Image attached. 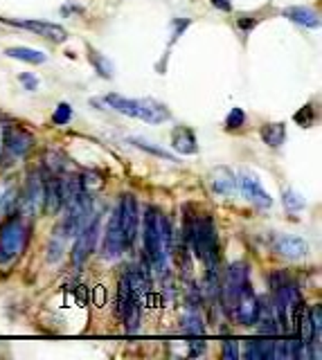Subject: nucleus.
Returning <instances> with one entry per match:
<instances>
[{"label": "nucleus", "instance_id": "f257e3e1", "mask_svg": "<svg viewBox=\"0 0 322 360\" xmlns=\"http://www.w3.org/2000/svg\"><path fill=\"white\" fill-rule=\"evenodd\" d=\"M185 237L194 248L196 257L203 261L208 270V279L212 286H217L219 279V266H221V246L214 219L206 212H189L185 216Z\"/></svg>", "mask_w": 322, "mask_h": 360}, {"label": "nucleus", "instance_id": "a878e982", "mask_svg": "<svg viewBox=\"0 0 322 360\" xmlns=\"http://www.w3.org/2000/svg\"><path fill=\"white\" fill-rule=\"evenodd\" d=\"M182 331L189 333V335H203V333H206V326H203L201 315L194 313V311L182 315Z\"/></svg>", "mask_w": 322, "mask_h": 360}, {"label": "nucleus", "instance_id": "2f4dec72", "mask_svg": "<svg viewBox=\"0 0 322 360\" xmlns=\"http://www.w3.org/2000/svg\"><path fill=\"white\" fill-rule=\"evenodd\" d=\"M212 5L221 9V12H232V3L230 0H212Z\"/></svg>", "mask_w": 322, "mask_h": 360}, {"label": "nucleus", "instance_id": "412c9836", "mask_svg": "<svg viewBox=\"0 0 322 360\" xmlns=\"http://www.w3.org/2000/svg\"><path fill=\"white\" fill-rule=\"evenodd\" d=\"M262 140H264V144L271 146V149H277V146H282L286 140V126L282 122L264 124L262 126Z\"/></svg>", "mask_w": 322, "mask_h": 360}, {"label": "nucleus", "instance_id": "c85d7f7f", "mask_svg": "<svg viewBox=\"0 0 322 360\" xmlns=\"http://www.w3.org/2000/svg\"><path fill=\"white\" fill-rule=\"evenodd\" d=\"M72 120V109H70V104H59L57 106V111H55V115H52V122H55L57 126H66L68 122Z\"/></svg>", "mask_w": 322, "mask_h": 360}, {"label": "nucleus", "instance_id": "aec40b11", "mask_svg": "<svg viewBox=\"0 0 322 360\" xmlns=\"http://www.w3.org/2000/svg\"><path fill=\"white\" fill-rule=\"evenodd\" d=\"M282 16H286L288 20H293V23L302 25V27H318L320 25V14L311 7H300V5L284 7Z\"/></svg>", "mask_w": 322, "mask_h": 360}, {"label": "nucleus", "instance_id": "9b49d317", "mask_svg": "<svg viewBox=\"0 0 322 360\" xmlns=\"http://www.w3.org/2000/svg\"><path fill=\"white\" fill-rule=\"evenodd\" d=\"M257 313H260V300H257V295H255V291H253V286H250V284H246L243 289H241V293L237 295V300H234V306H232L230 315H232L239 324L250 326V324H255V320H257Z\"/></svg>", "mask_w": 322, "mask_h": 360}, {"label": "nucleus", "instance_id": "cd10ccee", "mask_svg": "<svg viewBox=\"0 0 322 360\" xmlns=\"http://www.w3.org/2000/svg\"><path fill=\"white\" fill-rule=\"evenodd\" d=\"M243 122H246V113H243V109H239V106H234V109L228 113V118H225V126H228L230 131L241 129Z\"/></svg>", "mask_w": 322, "mask_h": 360}, {"label": "nucleus", "instance_id": "dca6fc26", "mask_svg": "<svg viewBox=\"0 0 322 360\" xmlns=\"http://www.w3.org/2000/svg\"><path fill=\"white\" fill-rule=\"evenodd\" d=\"M171 146H174V151L180 155H196L199 153L196 135L189 126H176V129L171 131Z\"/></svg>", "mask_w": 322, "mask_h": 360}, {"label": "nucleus", "instance_id": "423d86ee", "mask_svg": "<svg viewBox=\"0 0 322 360\" xmlns=\"http://www.w3.org/2000/svg\"><path fill=\"white\" fill-rule=\"evenodd\" d=\"M142 300L137 298L135 291L128 284L126 275L120 277V289H117V313H120L122 322L128 333H135L140 326V313H142Z\"/></svg>", "mask_w": 322, "mask_h": 360}, {"label": "nucleus", "instance_id": "4be33fe9", "mask_svg": "<svg viewBox=\"0 0 322 360\" xmlns=\"http://www.w3.org/2000/svg\"><path fill=\"white\" fill-rule=\"evenodd\" d=\"M5 55L9 59H18V61L32 63V66H39V63H46L48 61V57L43 55L41 50H34V48H7Z\"/></svg>", "mask_w": 322, "mask_h": 360}, {"label": "nucleus", "instance_id": "0eeeda50", "mask_svg": "<svg viewBox=\"0 0 322 360\" xmlns=\"http://www.w3.org/2000/svg\"><path fill=\"white\" fill-rule=\"evenodd\" d=\"M46 207V187H43V174L41 172H29L25 187L20 189L18 196V209L20 214H25L27 219L36 216L39 212Z\"/></svg>", "mask_w": 322, "mask_h": 360}, {"label": "nucleus", "instance_id": "39448f33", "mask_svg": "<svg viewBox=\"0 0 322 360\" xmlns=\"http://www.w3.org/2000/svg\"><path fill=\"white\" fill-rule=\"evenodd\" d=\"M106 104H109L113 111L128 115V118L142 120L147 124H163L171 118L167 106L152 99V97L128 99V97H124V95L111 92V95H106Z\"/></svg>", "mask_w": 322, "mask_h": 360}, {"label": "nucleus", "instance_id": "b1692460", "mask_svg": "<svg viewBox=\"0 0 322 360\" xmlns=\"http://www.w3.org/2000/svg\"><path fill=\"white\" fill-rule=\"evenodd\" d=\"M88 59H90L93 66H95V70L100 72V77H104V79H111V77L115 75V68H113L111 59H106L104 55H100L98 50L88 48Z\"/></svg>", "mask_w": 322, "mask_h": 360}, {"label": "nucleus", "instance_id": "7ed1b4c3", "mask_svg": "<svg viewBox=\"0 0 322 360\" xmlns=\"http://www.w3.org/2000/svg\"><path fill=\"white\" fill-rule=\"evenodd\" d=\"M273 289H275V315L280 322L282 331L297 333V322L300 315L304 311L302 295H300L297 284L291 282L286 275H275L273 277Z\"/></svg>", "mask_w": 322, "mask_h": 360}, {"label": "nucleus", "instance_id": "393cba45", "mask_svg": "<svg viewBox=\"0 0 322 360\" xmlns=\"http://www.w3.org/2000/svg\"><path fill=\"white\" fill-rule=\"evenodd\" d=\"M128 142L135 144L137 149H142V151H149V153H154V155H158V158H165V160H169V162H176V158H174V155L167 153L165 149H160V146H156L154 142L142 140V137H128Z\"/></svg>", "mask_w": 322, "mask_h": 360}, {"label": "nucleus", "instance_id": "ddd939ff", "mask_svg": "<svg viewBox=\"0 0 322 360\" xmlns=\"http://www.w3.org/2000/svg\"><path fill=\"white\" fill-rule=\"evenodd\" d=\"M34 144V137L23 126H14V129H5V151L14 158H25L27 151Z\"/></svg>", "mask_w": 322, "mask_h": 360}, {"label": "nucleus", "instance_id": "bb28decb", "mask_svg": "<svg viewBox=\"0 0 322 360\" xmlns=\"http://www.w3.org/2000/svg\"><path fill=\"white\" fill-rule=\"evenodd\" d=\"M282 203L288 212H300V209H304L307 200L302 198V194H297L295 189H286L282 194Z\"/></svg>", "mask_w": 322, "mask_h": 360}, {"label": "nucleus", "instance_id": "4468645a", "mask_svg": "<svg viewBox=\"0 0 322 360\" xmlns=\"http://www.w3.org/2000/svg\"><path fill=\"white\" fill-rule=\"evenodd\" d=\"M239 187H241V194L250 200V203H255L257 207H271L273 205V198L268 196V192L262 187V183H260V178H257L255 174H241V178H239Z\"/></svg>", "mask_w": 322, "mask_h": 360}, {"label": "nucleus", "instance_id": "c756f323", "mask_svg": "<svg viewBox=\"0 0 322 360\" xmlns=\"http://www.w3.org/2000/svg\"><path fill=\"white\" fill-rule=\"evenodd\" d=\"M237 356H239V347H237V342H234V340H228V342L223 345V358L237 360Z\"/></svg>", "mask_w": 322, "mask_h": 360}, {"label": "nucleus", "instance_id": "72a5a7b5", "mask_svg": "<svg viewBox=\"0 0 322 360\" xmlns=\"http://www.w3.org/2000/svg\"><path fill=\"white\" fill-rule=\"evenodd\" d=\"M95 291H98V304L102 306L104 304V286H98Z\"/></svg>", "mask_w": 322, "mask_h": 360}, {"label": "nucleus", "instance_id": "f03ea898", "mask_svg": "<svg viewBox=\"0 0 322 360\" xmlns=\"http://www.w3.org/2000/svg\"><path fill=\"white\" fill-rule=\"evenodd\" d=\"M145 252L152 268L163 275L169 263L171 252V228L160 207H147L145 214Z\"/></svg>", "mask_w": 322, "mask_h": 360}, {"label": "nucleus", "instance_id": "2eb2a0df", "mask_svg": "<svg viewBox=\"0 0 322 360\" xmlns=\"http://www.w3.org/2000/svg\"><path fill=\"white\" fill-rule=\"evenodd\" d=\"M104 257L106 259H117L122 257V252L126 250V241L122 237V230H120V223H117L115 214H111L109 219V226H106V235H104Z\"/></svg>", "mask_w": 322, "mask_h": 360}, {"label": "nucleus", "instance_id": "6e6552de", "mask_svg": "<svg viewBox=\"0 0 322 360\" xmlns=\"http://www.w3.org/2000/svg\"><path fill=\"white\" fill-rule=\"evenodd\" d=\"M113 214L117 219V223H120L126 248H131L133 241H135V235H137V203H135V198L131 194H122L120 203H117V207L113 209Z\"/></svg>", "mask_w": 322, "mask_h": 360}, {"label": "nucleus", "instance_id": "5701e85b", "mask_svg": "<svg viewBox=\"0 0 322 360\" xmlns=\"http://www.w3.org/2000/svg\"><path fill=\"white\" fill-rule=\"evenodd\" d=\"M248 360H271L275 358V342H248L246 347Z\"/></svg>", "mask_w": 322, "mask_h": 360}, {"label": "nucleus", "instance_id": "6ab92c4d", "mask_svg": "<svg viewBox=\"0 0 322 360\" xmlns=\"http://www.w3.org/2000/svg\"><path fill=\"white\" fill-rule=\"evenodd\" d=\"M20 187L16 178H0V216H7L18 207Z\"/></svg>", "mask_w": 322, "mask_h": 360}, {"label": "nucleus", "instance_id": "f3484780", "mask_svg": "<svg viewBox=\"0 0 322 360\" xmlns=\"http://www.w3.org/2000/svg\"><path fill=\"white\" fill-rule=\"evenodd\" d=\"M210 187L217 196L228 198V196H232L234 192H237V176H234L230 169L219 167L210 174Z\"/></svg>", "mask_w": 322, "mask_h": 360}, {"label": "nucleus", "instance_id": "1a4fd4ad", "mask_svg": "<svg viewBox=\"0 0 322 360\" xmlns=\"http://www.w3.org/2000/svg\"><path fill=\"white\" fill-rule=\"evenodd\" d=\"M246 284H250L248 263L234 261L232 266L225 270V282H223V302H225V309L228 311H232L234 300H237V295L241 293V289Z\"/></svg>", "mask_w": 322, "mask_h": 360}, {"label": "nucleus", "instance_id": "9d476101", "mask_svg": "<svg viewBox=\"0 0 322 360\" xmlns=\"http://www.w3.org/2000/svg\"><path fill=\"white\" fill-rule=\"evenodd\" d=\"M98 230H100V223L98 219L90 216L86 223L79 228V232L74 235V248H72V263L74 266H81V263L90 257V252L95 248V241H98Z\"/></svg>", "mask_w": 322, "mask_h": 360}, {"label": "nucleus", "instance_id": "7c9ffc66", "mask_svg": "<svg viewBox=\"0 0 322 360\" xmlns=\"http://www.w3.org/2000/svg\"><path fill=\"white\" fill-rule=\"evenodd\" d=\"M20 83H25L27 90H36V86H39V81L32 75H20Z\"/></svg>", "mask_w": 322, "mask_h": 360}, {"label": "nucleus", "instance_id": "a211bd4d", "mask_svg": "<svg viewBox=\"0 0 322 360\" xmlns=\"http://www.w3.org/2000/svg\"><path fill=\"white\" fill-rule=\"evenodd\" d=\"M275 250L280 252L282 257L286 259H302L309 255V243L300 237H293V235H284L275 241Z\"/></svg>", "mask_w": 322, "mask_h": 360}, {"label": "nucleus", "instance_id": "20e7f679", "mask_svg": "<svg viewBox=\"0 0 322 360\" xmlns=\"http://www.w3.org/2000/svg\"><path fill=\"white\" fill-rule=\"evenodd\" d=\"M29 219L25 214H7V219L0 223V266H9L16 261L29 241Z\"/></svg>", "mask_w": 322, "mask_h": 360}, {"label": "nucleus", "instance_id": "f8f14e48", "mask_svg": "<svg viewBox=\"0 0 322 360\" xmlns=\"http://www.w3.org/2000/svg\"><path fill=\"white\" fill-rule=\"evenodd\" d=\"M0 20H5V23H9V25H16L20 29L34 32V34L52 41V43H66V41H68V32L63 29L61 25H57V23H48V20H34V18H29V20L0 18Z\"/></svg>", "mask_w": 322, "mask_h": 360}, {"label": "nucleus", "instance_id": "473e14b6", "mask_svg": "<svg viewBox=\"0 0 322 360\" xmlns=\"http://www.w3.org/2000/svg\"><path fill=\"white\" fill-rule=\"evenodd\" d=\"M5 153V129H0V158Z\"/></svg>", "mask_w": 322, "mask_h": 360}]
</instances>
